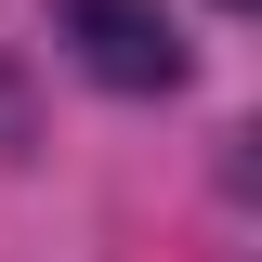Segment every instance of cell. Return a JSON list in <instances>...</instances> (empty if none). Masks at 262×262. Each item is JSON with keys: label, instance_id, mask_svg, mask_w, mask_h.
Masks as SVG:
<instances>
[{"label": "cell", "instance_id": "1", "mask_svg": "<svg viewBox=\"0 0 262 262\" xmlns=\"http://www.w3.org/2000/svg\"><path fill=\"white\" fill-rule=\"evenodd\" d=\"M66 39H79V66H92L105 92H170L184 79L170 0H66Z\"/></svg>", "mask_w": 262, "mask_h": 262}, {"label": "cell", "instance_id": "3", "mask_svg": "<svg viewBox=\"0 0 262 262\" xmlns=\"http://www.w3.org/2000/svg\"><path fill=\"white\" fill-rule=\"evenodd\" d=\"M223 13H249V0H223Z\"/></svg>", "mask_w": 262, "mask_h": 262}, {"label": "cell", "instance_id": "2", "mask_svg": "<svg viewBox=\"0 0 262 262\" xmlns=\"http://www.w3.org/2000/svg\"><path fill=\"white\" fill-rule=\"evenodd\" d=\"M0 158H27V92L0 79Z\"/></svg>", "mask_w": 262, "mask_h": 262}]
</instances>
